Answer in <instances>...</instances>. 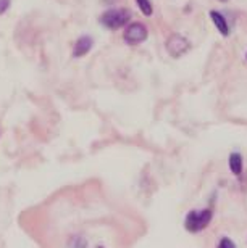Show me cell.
Here are the masks:
<instances>
[{"instance_id":"1","label":"cell","mask_w":247,"mask_h":248,"mask_svg":"<svg viewBox=\"0 0 247 248\" xmlns=\"http://www.w3.org/2000/svg\"><path fill=\"white\" fill-rule=\"evenodd\" d=\"M214 217V211L210 208H204V210H191L184 217V229L191 234H197V232L204 231L209 227Z\"/></svg>"},{"instance_id":"2","label":"cell","mask_w":247,"mask_h":248,"mask_svg":"<svg viewBox=\"0 0 247 248\" xmlns=\"http://www.w3.org/2000/svg\"><path fill=\"white\" fill-rule=\"evenodd\" d=\"M131 12L128 8H110L100 16V24L108 29H120L130 23Z\"/></svg>"},{"instance_id":"3","label":"cell","mask_w":247,"mask_h":248,"mask_svg":"<svg viewBox=\"0 0 247 248\" xmlns=\"http://www.w3.org/2000/svg\"><path fill=\"white\" fill-rule=\"evenodd\" d=\"M147 37H149V29H147L146 24H142L139 21L128 24L125 32H123V39L130 46H137V44L144 42Z\"/></svg>"},{"instance_id":"4","label":"cell","mask_w":247,"mask_h":248,"mask_svg":"<svg viewBox=\"0 0 247 248\" xmlns=\"http://www.w3.org/2000/svg\"><path fill=\"white\" fill-rule=\"evenodd\" d=\"M191 50V42L181 34H171L166 41V52L173 58H181Z\"/></svg>"},{"instance_id":"5","label":"cell","mask_w":247,"mask_h":248,"mask_svg":"<svg viewBox=\"0 0 247 248\" xmlns=\"http://www.w3.org/2000/svg\"><path fill=\"white\" fill-rule=\"evenodd\" d=\"M92 44H94L92 37H89V36L80 37L75 42V47H73V57H75V58H81L84 55H87L89 50L92 48Z\"/></svg>"},{"instance_id":"6","label":"cell","mask_w":247,"mask_h":248,"mask_svg":"<svg viewBox=\"0 0 247 248\" xmlns=\"http://www.w3.org/2000/svg\"><path fill=\"white\" fill-rule=\"evenodd\" d=\"M210 18H212L215 28L218 29V32L221 34V36L228 37L230 36V24H228V21H226V18L223 16V15H221L220 12H216V10H212Z\"/></svg>"},{"instance_id":"7","label":"cell","mask_w":247,"mask_h":248,"mask_svg":"<svg viewBox=\"0 0 247 248\" xmlns=\"http://www.w3.org/2000/svg\"><path fill=\"white\" fill-rule=\"evenodd\" d=\"M228 165H230V170L231 172L236 176V177H239L241 174H243V155H241L239 152H233L230 155L228 158Z\"/></svg>"},{"instance_id":"8","label":"cell","mask_w":247,"mask_h":248,"mask_svg":"<svg viewBox=\"0 0 247 248\" xmlns=\"http://www.w3.org/2000/svg\"><path fill=\"white\" fill-rule=\"evenodd\" d=\"M137 7L142 12V15H146V16H152V13H154V8H152V3L150 0H136Z\"/></svg>"},{"instance_id":"9","label":"cell","mask_w":247,"mask_h":248,"mask_svg":"<svg viewBox=\"0 0 247 248\" xmlns=\"http://www.w3.org/2000/svg\"><path fill=\"white\" fill-rule=\"evenodd\" d=\"M218 248H236V244L230 237H223V239L218 242Z\"/></svg>"},{"instance_id":"10","label":"cell","mask_w":247,"mask_h":248,"mask_svg":"<svg viewBox=\"0 0 247 248\" xmlns=\"http://www.w3.org/2000/svg\"><path fill=\"white\" fill-rule=\"evenodd\" d=\"M10 7V0H0V15L5 13Z\"/></svg>"},{"instance_id":"11","label":"cell","mask_w":247,"mask_h":248,"mask_svg":"<svg viewBox=\"0 0 247 248\" xmlns=\"http://www.w3.org/2000/svg\"><path fill=\"white\" fill-rule=\"evenodd\" d=\"M218 2H221V3H226V2H230V0H218Z\"/></svg>"},{"instance_id":"12","label":"cell","mask_w":247,"mask_h":248,"mask_svg":"<svg viewBox=\"0 0 247 248\" xmlns=\"http://www.w3.org/2000/svg\"><path fill=\"white\" fill-rule=\"evenodd\" d=\"M246 60H247V53H246Z\"/></svg>"}]
</instances>
